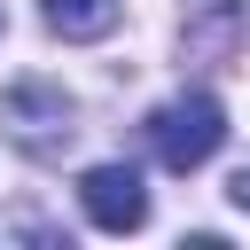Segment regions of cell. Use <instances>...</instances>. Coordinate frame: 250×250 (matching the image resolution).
Instances as JSON below:
<instances>
[{"label": "cell", "mask_w": 250, "mask_h": 250, "mask_svg": "<svg viewBox=\"0 0 250 250\" xmlns=\"http://www.w3.org/2000/svg\"><path fill=\"white\" fill-rule=\"evenodd\" d=\"M219 141H227V109H219L211 94H180V102H164V109L148 117V148H156L164 172H195V164H211Z\"/></svg>", "instance_id": "6da1fadb"}, {"label": "cell", "mask_w": 250, "mask_h": 250, "mask_svg": "<svg viewBox=\"0 0 250 250\" xmlns=\"http://www.w3.org/2000/svg\"><path fill=\"white\" fill-rule=\"evenodd\" d=\"M78 203H86V219H94L102 234H133V227L148 219V188H141L133 164H94V172L78 180Z\"/></svg>", "instance_id": "7a4b0ae2"}, {"label": "cell", "mask_w": 250, "mask_h": 250, "mask_svg": "<svg viewBox=\"0 0 250 250\" xmlns=\"http://www.w3.org/2000/svg\"><path fill=\"white\" fill-rule=\"evenodd\" d=\"M8 117H16V141H23L31 156H55V148L70 141V102H62L55 86H39V78L8 94Z\"/></svg>", "instance_id": "3957f363"}, {"label": "cell", "mask_w": 250, "mask_h": 250, "mask_svg": "<svg viewBox=\"0 0 250 250\" xmlns=\"http://www.w3.org/2000/svg\"><path fill=\"white\" fill-rule=\"evenodd\" d=\"M47 23L62 39H102L117 31V0H47Z\"/></svg>", "instance_id": "277c9868"}, {"label": "cell", "mask_w": 250, "mask_h": 250, "mask_svg": "<svg viewBox=\"0 0 250 250\" xmlns=\"http://www.w3.org/2000/svg\"><path fill=\"white\" fill-rule=\"evenodd\" d=\"M227 203H234V211H250V164H242V172L227 180Z\"/></svg>", "instance_id": "5b68a950"}]
</instances>
